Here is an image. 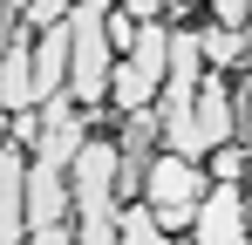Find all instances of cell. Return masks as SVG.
Returning a JSON list of instances; mask_svg holds the SVG:
<instances>
[{
    "label": "cell",
    "instance_id": "cell-9",
    "mask_svg": "<svg viewBox=\"0 0 252 245\" xmlns=\"http://www.w3.org/2000/svg\"><path fill=\"white\" fill-rule=\"evenodd\" d=\"M68 204H75V184H68L55 163H34V177H28V239L48 232V225H62Z\"/></svg>",
    "mask_w": 252,
    "mask_h": 245
},
{
    "label": "cell",
    "instance_id": "cell-19",
    "mask_svg": "<svg viewBox=\"0 0 252 245\" xmlns=\"http://www.w3.org/2000/svg\"><path fill=\"white\" fill-rule=\"evenodd\" d=\"M246 232H252V198H246Z\"/></svg>",
    "mask_w": 252,
    "mask_h": 245
},
{
    "label": "cell",
    "instance_id": "cell-11",
    "mask_svg": "<svg viewBox=\"0 0 252 245\" xmlns=\"http://www.w3.org/2000/svg\"><path fill=\"white\" fill-rule=\"evenodd\" d=\"M123 245H164V225L150 204H123Z\"/></svg>",
    "mask_w": 252,
    "mask_h": 245
},
{
    "label": "cell",
    "instance_id": "cell-2",
    "mask_svg": "<svg viewBox=\"0 0 252 245\" xmlns=\"http://www.w3.org/2000/svg\"><path fill=\"white\" fill-rule=\"evenodd\" d=\"M89 143V109L75 102V89H62V95H48L41 102V143H34V163H55V170H75Z\"/></svg>",
    "mask_w": 252,
    "mask_h": 245
},
{
    "label": "cell",
    "instance_id": "cell-7",
    "mask_svg": "<svg viewBox=\"0 0 252 245\" xmlns=\"http://www.w3.org/2000/svg\"><path fill=\"white\" fill-rule=\"evenodd\" d=\"M239 239H252L239 184H211L205 204H198V245H239Z\"/></svg>",
    "mask_w": 252,
    "mask_h": 245
},
{
    "label": "cell",
    "instance_id": "cell-3",
    "mask_svg": "<svg viewBox=\"0 0 252 245\" xmlns=\"http://www.w3.org/2000/svg\"><path fill=\"white\" fill-rule=\"evenodd\" d=\"M28 177H34L28 143L7 136V150H0V245H28Z\"/></svg>",
    "mask_w": 252,
    "mask_h": 245
},
{
    "label": "cell",
    "instance_id": "cell-12",
    "mask_svg": "<svg viewBox=\"0 0 252 245\" xmlns=\"http://www.w3.org/2000/svg\"><path fill=\"white\" fill-rule=\"evenodd\" d=\"M68 14H75V0H34L21 21H34V28L48 34V28H68Z\"/></svg>",
    "mask_w": 252,
    "mask_h": 245
},
{
    "label": "cell",
    "instance_id": "cell-1",
    "mask_svg": "<svg viewBox=\"0 0 252 245\" xmlns=\"http://www.w3.org/2000/svg\"><path fill=\"white\" fill-rule=\"evenodd\" d=\"M164 75H170V28H157V21H150V28L136 34V48L116 61V89H109V95H116V109H129V116H136V109L164 89Z\"/></svg>",
    "mask_w": 252,
    "mask_h": 245
},
{
    "label": "cell",
    "instance_id": "cell-15",
    "mask_svg": "<svg viewBox=\"0 0 252 245\" xmlns=\"http://www.w3.org/2000/svg\"><path fill=\"white\" fill-rule=\"evenodd\" d=\"M239 170H252V163L239 157V150H232V143H225V150H218V157H211V177H218V184H232V177H239Z\"/></svg>",
    "mask_w": 252,
    "mask_h": 245
},
{
    "label": "cell",
    "instance_id": "cell-8",
    "mask_svg": "<svg viewBox=\"0 0 252 245\" xmlns=\"http://www.w3.org/2000/svg\"><path fill=\"white\" fill-rule=\"evenodd\" d=\"M211 191V177H198V163L191 157H157L150 163V184H143V204H205Z\"/></svg>",
    "mask_w": 252,
    "mask_h": 245
},
{
    "label": "cell",
    "instance_id": "cell-17",
    "mask_svg": "<svg viewBox=\"0 0 252 245\" xmlns=\"http://www.w3.org/2000/svg\"><path fill=\"white\" fill-rule=\"evenodd\" d=\"M157 7H164V0H123V14H129V21H143V28L157 21Z\"/></svg>",
    "mask_w": 252,
    "mask_h": 245
},
{
    "label": "cell",
    "instance_id": "cell-14",
    "mask_svg": "<svg viewBox=\"0 0 252 245\" xmlns=\"http://www.w3.org/2000/svg\"><path fill=\"white\" fill-rule=\"evenodd\" d=\"M211 14H218V28H246V21H252V0H211Z\"/></svg>",
    "mask_w": 252,
    "mask_h": 245
},
{
    "label": "cell",
    "instance_id": "cell-5",
    "mask_svg": "<svg viewBox=\"0 0 252 245\" xmlns=\"http://www.w3.org/2000/svg\"><path fill=\"white\" fill-rule=\"evenodd\" d=\"M191 136H198V150H225V143L239 136V95L225 89V68H211V75H205V89H198Z\"/></svg>",
    "mask_w": 252,
    "mask_h": 245
},
{
    "label": "cell",
    "instance_id": "cell-18",
    "mask_svg": "<svg viewBox=\"0 0 252 245\" xmlns=\"http://www.w3.org/2000/svg\"><path fill=\"white\" fill-rule=\"evenodd\" d=\"M0 7H7V21H21V14H28L34 0H0Z\"/></svg>",
    "mask_w": 252,
    "mask_h": 245
},
{
    "label": "cell",
    "instance_id": "cell-13",
    "mask_svg": "<svg viewBox=\"0 0 252 245\" xmlns=\"http://www.w3.org/2000/svg\"><path fill=\"white\" fill-rule=\"evenodd\" d=\"M164 232H198V204H150Z\"/></svg>",
    "mask_w": 252,
    "mask_h": 245
},
{
    "label": "cell",
    "instance_id": "cell-20",
    "mask_svg": "<svg viewBox=\"0 0 252 245\" xmlns=\"http://www.w3.org/2000/svg\"><path fill=\"white\" fill-rule=\"evenodd\" d=\"M239 245H252V239H239Z\"/></svg>",
    "mask_w": 252,
    "mask_h": 245
},
{
    "label": "cell",
    "instance_id": "cell-16",
    "mask_svg": "<svg viewBox=\"0 0 252 245\" xmlns=\"http://www.w3.org/2000/svg\"><path fill=\"white\" fill-rule=\"evenodd\" d=\"M239 136H246V163H252V82L239 89Z\"/></svg>",
    "mask_w": 252,
    "mask_h": 245
},
{
    "label": "cell",
    "instance_id": "cell-10",
    "mask_svg": "<svg viewBox=\"0 0 252 245\" xmlns=\"http://www.w3.org/2000/svg\"><path fill=\"white\" fill-rule=\"evenodd\" d=\"M205 61L211 68H232V61H239V55H246V34H239V28H205Z\"/></svg>",
    "mask_w": 252,
    "mask_h": 245
},
{
    "label": "cell",
    "instance_id": "cell-6",
    "mask_svg": "<svg viewBox=\"0 0 252 245\" xmlns=\"http://www.w3.org/2000/svg\"><path fill=\"white\" fill-rule=\"evenodd\" d=\"M157 129H164V116H150V109H136V116L123 122V150H116V198L123 204H143V184H150V136H157Z\"/></svg>",
    "mask_w": 252,
    "mask_h": 245
},
{
    "label": "cell",
    "instance_id": "cell-4",
    "mask_svg": "<svg viewBox=\"0 0 252 245\" xmlns=\"http://www.w3.org/2000/svg\"><path fill=\"white\" fill-rule=\"evenodd\" d=\"M0 102H7V116H28L41 102V89H34V41H28L21 21H7V41H0Z\"/></svg>",
    "mask_w": 252,
    "mask_h": 245
}]
</instances>
